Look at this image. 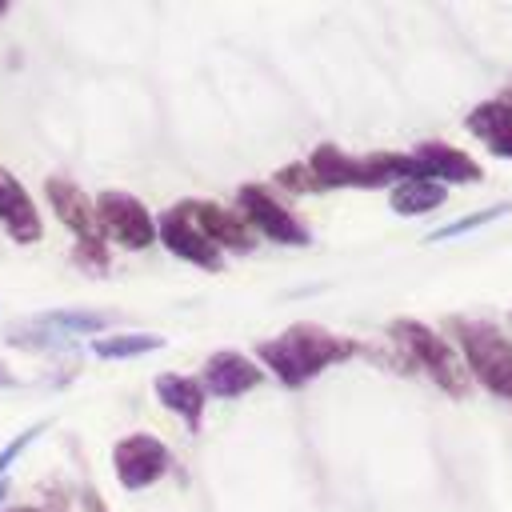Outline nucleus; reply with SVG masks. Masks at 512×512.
<instances>
[{
    "label": "nucleus",
    "mask_w": 512,
    "mask_h": 512,
    "mask_svg": "<svg viewBox=\"0 0 512 512\" xmlns=\"http://www.w3.org/2000/svg\"><path fill=\"white\" fill-rule=\"evenodd\" d=\"M352 352H356L352 340H340L312 324H296L284 336L256 344V356L264 360V368H272L288 388H300L304 380H312L316 372H324L336 360H348Z\"/></svg>",
    "instance_id": "obj_1"
},
{
    "label": "nucleus",
    "mask_w": 512,
    "mask_h": 512,
    "mask_svg": "<svg viewBox=\"0 0 512 512\" xmlns=\"http://www.w3.org/2000/svg\"><path fill=\"white\" fill-rule=\"evenodd\" d=\"M452 332L460 336V348H464L472 376L492 396L512 400V340L484 320H456Z\"/></svg>",
    "instance_id": "obj_2"
},
{
    "label": "nucleus",
    "mask_w": 512,
    "mask_h": 512,
    "mask_svg": "<svg viewBox=\"0 0 512 512\" xmlns=\"http://www.w3.org/2000/svg\"><path fill=\"white\" fill-rule=\"evenodd\" d=\"M392 336L416 356V364L428 368V376H432L448 396H464V392H468V384H464V364H460V356L452 352V344H448L444 336H436L432 328H424V324H416V320H396V324H392Z\"/></svg>",
    "instance_id": "obj_3"
},
{
    "label": "nucleus",
    "mask_w": 512,
    "mask_h": 512,
    "mask_svg": "<svg viewBox=\"0 0 512 512\" xmlns=\"http://www.w3.org/2000/svg\"><path fill=\"white\" fill-rule=\"evenodd\" d=\"M96 224H100V232H108L116 244L136 248V252L156 240V220L148 216V208H144L136 196L116 192V188L96 196Z\"/></svg>",
    "instance_id": "obj_4"
},
{
    "label": "nucleus",
    "mask_w": 512,
    "mask_h": 512,
    "mask_svg": "<svg viewBox=\"0 0 512 512\" xmlns=\"http://www.w3.org/2000/svg\"><path fill=\"white\" fill-rule=\"evenodd\" d=\"M240 216L248 220V228L252 232H264L268 240H276V244H292V248H300V244H308L312 240V232L268 192V188H256V184H244L240 188Z\"/></svg>",
    "instance_id": "obj_5"
},
{
    "label": "nucleus",
    "mask_w": 512,
    "mask_h": 512,
    "mask_svg": "<svg viewBox=\"0 0 512 512\" xmlns=\"http://www.w3.org/2000/svg\"><path fill=\"white\" fill-rule=\"evenodd\" d=\"M112 468L124 488H132V492L148 488L168 468V448H164V440H156L148 432H132L112 448Z\"/></svg>",
    "instance_id": "obj_6"
},
{
    "label": "nucleus",
    "mask_w": 512,
    "mask_h": 512,
    "mask_svg": "<svg viewBox=\"0 0 512 512\" xmlns=\"http://www.w3.org/2000/svg\"><path fill=\"white\" fill-rule=\"evenodd\" d=\"M156 236L164 240V248L172 252V256H180V260H188V264H200V268H220V248L192 224V216H188V204H176V208H168L164 216H160V224H156Z\"/></svg>",
    "instance_id": "obj_7"
},
{
    "label": "nucleus",
    "mask_w": 512,
    "mask_h": 512,
    "mask_svg": "<svg viewBox=\"0 0 512 512\" xmlns=\"http://www.w3.org/2000/svg\"><path fill=\"white\" fill-rule=\"evenodd\" d=\"M196 380H200V388H204V392L232 400V396L252 392V388L264 380V368H260L256 360H248L244 352L224 348V352H212V356L204 360V368H200V376H196Z\"/></svg>",
    "instance_id": "obj_8"
},
{
    "label": "nucleus",
    "mask_w": 512,
    "mask_h": 512,
    "mask_svg": "<svg viewBox=\"0 0 512 512\" xmlns=\"http://www.w3.org/2000/svg\"><path fill=\"white\" fill-rule=\"evenodd\" d=\"M412 168L420 180H436V184H476L480 180V164L452 144H420L412 152Z\"/></svg>",
    "instance_id": "obj_9"
},
{
    "label": "nucleus",
    "mask_w": 512,
    "mask_h": 512,
    "mask_svg": "<svg viewBox=\"0 0 512 512\" xmlns=\"http://www.w3.org/2000/svg\"><path fill=\"white\" fill-rule=\"evenodd\" d=\"M44 192H48L52 212H56V216L76 232V244H96V240H100L96 204H92V200H88L72 180H64V176H48Z\"/></svg>",
    "instance_id": "obj_10"
},
{
    "label": "nucleus",
    "mask_w": 512,
    "mask_h": 512,
    "mask_svg": "<svg viewBox=\"0 0 512 512\" xmlns=\"http://www.w3.org/2000/svg\"><path fill=\"white\" fill-rule=\"evenodd\" d=\"M188 216H192V224L216 244V248H232V252H248L252 244H256V236H252V228H248V220L240 216V212H232V208H224V204H212V200H196V204H188Z\"/></svg>",
    "instance_id": "obj_11"
},
{
    "label": "nucleus",
    "mask_w": 512,
    "mask_h": 512,
    "mask_svg": "<svg viewBox=\"0 0 512 512\" xmlns=\"http://www.w3.org/2000/svg\"><path fill=\"white\" fill-rule=\"evenodd\" d=\"M0 224L8 228V236L16 244H32L40 240V216H36V204L32 196L20 188V180L0 168Z\"/></svg>",
    "instance_id": "obj_12"
},
{
    "label": "nucleus",
    "mask_w": 512,
    "mask_h": 512,
    "mask_svg": "<svg viewBox=\"0 0 512 512\" xmlns=\"http://www.w3.org/2000/svg\"><path fill=\"white\" fill-rule=\"evenodd\" d=\"M468 132L480 136L488 144V152L496 156H512V104L500 100H484L468 112Z\"/></svg>",
    "instance_id": "obj_13"
},
{
    "label": "nucleus",
    "mask_w": 512,
    "mask_h": 512,
    "mask_svg": "<svg viewBox=\"0 0 512 512\" xmlns=\"http://www.w3.org/2000/svg\"><path fill=\"white\" fill-rule=\"evenodd\" d=\"M204 388H200V380H192V376H180V372H160L156 376V400L164 404V408H172L184 424H200V412H204Z\"/></svg>",
    "instance_id": "obj_14"
},
{
    "label": "nucleus",
    "mask_w": 512,
    "mask_h": 512,
    "mask_svg": "<svg viewBox=\"0 0 512 512\" xmlns=\"http://www.w3.org/2000/svg\"><path fill=\"white\" fill-rule=\"evenodd\" d=\"M444 200H448L444 184H436V180H420V176L400 180V184L392 188V196H388L392 212H400V216H424V212L440 208Z\"/></svg>",
    "instance_id": "obj_15"
},
{
    "label": "nucleus",
    "mask_w": 512,
    "mask_h": 512,
    "mask_svg": "<svg viewBox=\"0 0 512 512\" xmlns=\"http://www.w3.org/2000/svg\"><path fill=\"white\" fill-rule=\"evenodd\" d=\"M164 340L152 336V332H120V336H100L92 340V352L100 360H128V356H144V352H156Z\"/></svg>",
    "instance_id": "obj_16"
},
{
    "label": "nucleus",
    "mask_w": 512,
    "mask_h": 512,
    "mask_svg": "<svg viewBox=\"0 0 512 512\" xmlns=\"http://www.w3.org/2000/svg\"><path fill=\"white\" fill-rule=\"evenodd\" d=\"M36 324L40 328H52V332H84V336H96L108 320L100 312H44Z\"/></svg>",
    "instance_id": "obj_17"
},
{
    "label": "nucleus",
    "mask_w": 512,
    "mask_h": 512,
    "mask_svg": "<svg viewBox=\"0 0 512 512\" xmlns=\"http://www.w3.org/2000/svg\"><path fill=\"white\" fill-rule=\"evenodd\" d=\"M512 212V204H496V208H480V212H472V216H460V220H452V224H444V228H436L428 240H452V236H464V232H476L480 224H488V220H500V216H508Z\"/></svg>",
    "instance_id": "obj_18"
},
{
    "label": "nucleus",
    "mask_w": 512,
    "mask_h": 512,
    "mask_svg": "<svg viewBox=\"0 0 512 512\" xmlns=\"http://www.w3.org/2000/svg\"><path fill=\"white\" fill-rule=\"evenodd\" d=\"M44 428H48V420H40V424L24 428V432H20L16 440H8V444H4V452H0V480H4V472L12 468V460H16V456H20V452H24V448H28V444H32V440H36V436L44 432Z\"/></svg>",
    "instance_id": "obj_19"
},
{
    "label": "nucleus",
    "mask_w": 512,
    "mask_h": 512,
    "mask_svg": "<svg viewBox=\"0 0 512 512\" xmlns=\"http://www.w3.org/2000/svg\"><path fill=\"white\" fill-rule=\"evenodd\" d=\"M276 184H284V188H292V192H320V184H316V176L308 172V164L280 168V172H276Z\"/></svg>",
    "instance_id": "obj_20"
},
{
    "label": "nucleus",
    "mask_w": 512,
    "mask_h": 512,
    "mask_svg": "<svg viewBox=\"0 0 512 512\" xmlns=\"http://www.w3.org/2000/svg\"><path fill=\"white\" fill-rule=\"evenodd\" d=\"M0 388H16V376H12L4 364H0Z\"/></svg>",
    "instance_id": "obj_21"
},
{
    "label": "nucleus",
    "mask_w": 512,
    "mask_h": 512,
    "mask_svg": "<svg viewBox=\"0 0 512 512\" xmlns=\"http://www.w3.org/2000/svg\"><path fill=\"white\" fill-rule=\"evenodd\" d=\"M4 492H8V484H4V480H0V500H4Z\"/></svg>",
    "instance_id": "obj_22"
},
{
    "label": "nucleus",
    "mask_w": 512,
    "mask_h": 512,
    "mask_svg": "<svg viewBox=\"0 0 512 512\" xmlns=\"http://www.w3.org/2000/svg\"><path fill=\"white\" fill-rule=\"evenodd\" d=\"M12 512H36V508H12Z\"/></svg>",
    "instance_id": "obj_23"
}]
</instances>
